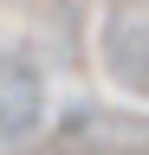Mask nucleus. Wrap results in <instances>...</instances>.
<instances>
[{"mask_svg": "<svg viewBox=\"0 0 149 155\" xmlns=\"http://www.w3.org/2000/svg\"><path fill=\"white\" fill-rule=\"evenodd\" d=\"M39 78H32L20 58H0V136H26L32 123H39Z\"/></svg>", "mask_w": 149, "mask_h": 155, "instance_id": "1", "label": "nucleus"}, {"mask_svg": "<svg viewBox=\"0 0 149 155\" xmlns=\"http://www.w3.org/2000/svg\"><path fill=\"white\" fill-rule=\"evenodd\" d=\"M130 71V84H149V52H143V65H123Z\"/></svg>", "mask_w": 149, "mask_h": 155, "instance_id": "2", "label": "nucleus"}]
</instances>
